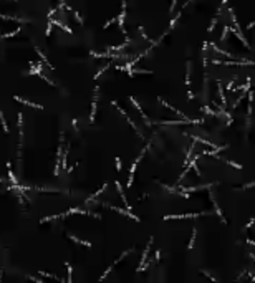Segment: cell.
<instances>
[{
	"mask_svg": "<svg viewBox=\"0 0 255 283\" xmlns=\"http://www.w3.org/2000/svg\"><path fill=\"white\" fill-rule=\"evenodd\" d=\"M66 270H68V283L71 282V273H73V268H71V265L66 263Z\"/></svg>",
	"mask_w": 255,
	"mask_h": 283,
	"instance_id": "7",
	"label": "cell"
},
{
	"mask_svg": "<svg viewBox=\"0 0 255 283\" xmlns=\"http://www.w3.org/2000/svg\"><path fill=\"white\" fill-rule=\"evenodd\" d=\"M18 32H22V26H20V25L17 26V28H15L14 32H10V33H5V35H0V37H2V38H8V37H14V35H17Z\"/></svg>",
	"mask_w": 255,
	"mask_h": 283,
	"instance_id": "5",
	"label": "cell"
},
{
	"mask_svg": "<svg viewBox=\"0 0 255 283\" xmlns=\"http://www.w3.org/2000/svg\"><path fill=\"white\" fill-rule=\"evenodd\" d=\"M68 237L71 238V240H73V242H76V244L83 245V247H88V248H90V247H91V244H90V242H85V240H80V238H78V237H75V235H68Z\"/></svg>",
	"mask_w": 255,
	"mask_h": 283,
	"instance_id": "4",
	"label": "cell"
},
{
	"mask_svg": "<svg viewBox=\"0 0 255 283\" xmlns=\"http://www.w3.org/2000/svg\"><path fill=\"white\" fill-rule=\"evenodd\" d=\"M0 121H2V126H3V131L8 132L10 129H8V124L5 123V118H3V114H2V111H0Z\"/></svg>",
	"mask_w": 255,
	"mask_h": 283,
	"instance_id": "6",
	"label": "cell"
},
{
	"mask_svg": "<svg viewBox=\"0 0 255 283\" xmlns=\"http://www.w3.org/2000/svg\"><path fill=\"white\" fill-rule=\"evenodd\" d=\"M106 187H108V184H103V187H101V189H98V191L94 192L93 195H90V197L86 199V204H88V202H91V200H93L94 197H98V195H100V194H103V192H104V189H106Z\"/></svg>",
	"mask_w": 255,
	"mask_h": 283,
	"instance_id": "3",
	"label": "cell"
},
{
	"mask_svg": "<svg viewBox=\"0 0 255 283\" xmlns=\"http://www.w3.org/2000/svg\"><path fill=\"white\" fill-rule=\"evenodd\" d=\"M14 98H15V101H20V103H23V105H27V106H32V108H37V109H43V106H41V105H35V103L27 101V99L20 98V96H14Z\"/></svg>",
	"mask_w": 255,
	"mask_h": 283,
	"instance_id": "2",
	"label": "cell"
},
{
	"mask_svg": "<svg viewBox=\"0 0 255 283\" xmlns=\"http://www.w3.org/2000/svg\"><path fill=\"white\" fill-rule=\"evenodd\" d=\"M45 35H47V37H50V35H52V22H48V26H47V32H45Z\"/></svg>",
	"mask_w": 255,
	"mask_h": 283,
	"instance_id": "9",
	"label": "cell"
},
{
	"mask_svg": "<svg viewBox=\"0 0 255 283\" xmlns=\"http://www.w3.org/2000/svg\"><path fill=\"white\" fill-rule=\"evenodd\" d=\"M96 105H98V88H94V99H93V105H91V123L94 121V114H96Z\"/></svg>",
	"mask_w": 255,
	"mask_h": 283,
	"instance_id": "1",
	"label": "cell"
},
{
	"mask_svg": "<svg viewBox=\"0 0 255 283\" xmlns=\"http://www.w3.org/2000/svg\"><path fill=\"white\" fill-rule=\"evenodd\" d=\"M116 171H121V161H119V157H116Z\"/></svg>",
	"mask_w": 255,
	"mask_h": 283,
	"instance_id": "11",
	"label": "cell"
},
{
	"mask_svg": "<svg viewBox=\"0 0 255 283\" xmlns=\"http://www.w3.org/2000/svg\"><path fill=\"white\" fill-rule=\"evenodd\" d=\"M73 13H75V17H76V20H78V23H83V18L80 17V13H78V12H75V10H73Z\"/></svg>",
	"mask_w": 255,
	"mask_h": 283,
	"instance_id": "10",
	"label": "cell"
},
{
	"mask_svg": "<svg viewBox=\"0 0 255 283\" xmlns=\"http://www.w3.org/2000/svg\"><path fill=\"white\" fill-rule=\"evenodd\" d=\"M40 275H43V277H48V278H55V280H60L58 277H55V275H52V273H45V271H40Z\"/></svg>",
	"mask_w": 255,
	"mask_h": 283,
	"instance_id": "8",
	"label": "cell"
},
{
	"mask_svg": "<svg viewBox=\"0 0 255 283\" xmlns=\"http://www.w3.org/2000/svg\"><path fill=\"white\" fill-rule=\"evenodd\" d=\"M71 124H73V128L76 129V128H78V119H73V121H71Z\"/></svg>",
	"mask_w": 255,
	"mask_h": 283,
	"instance_id": "13",
	"label": "cell"
},
{
	"mask_svg": "<svg viewBox=\"0 0 255 283\" xmlns=\"http://www.w3.org/2000/svg\"><path fill=\"white\" fill-rule=\"evenodd\" d=\"M114 22H116V18H111V20H109V22H108V23H106V25L103 26V28H108V26L111 25V23H114Z\"/></svg>",
	"mask_w": 255,
	"mask_h": 283,
	"instance_id": "12",
	"label": "cell"
}]
</instances>
